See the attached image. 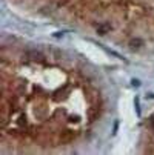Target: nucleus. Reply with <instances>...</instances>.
Masks as SVG:
<instances>
[{"mask_svg": "<svg viewBox=\"0 0 154 155\" xmlns=\"http://www.w3.org/2000/svg\"><path fill=\"white\" fill-rule=\"evenodd\" d=\"M128 46H129V49H133V51H139L143 46V40L139 38V37H134V38H131L128 41Z\"/></svg>", "mask_w": 154, "mask_h": 155, "instance_id": "f257e3e1", "label": "nucleus"}, {"mask_svg": "<svg viewBox=\"0 0 154 155\" xmlns=\"http://www.w3.org/2000/svg\"><path fill=\"white\" fill-rule=\"evenodd\" d=\"M109 31H111V25H109L108 21H105V23H102V25L97 26V34H99V35H105V34H108Z\"/></svg>", "mask_w": 154, "mask_h": 155, "instance_id": "f03ea898", "label": "nucleus"}, {"mask_svg": "<svg viewBox=\"0 0 154 155\" xmlns=\"http://www.w3.org/2000/svg\"><path fill=\"white\" fill-rule=\"evenodd\" d=\"M26 57L29 60H42L43 58L42 52H39V51H29V52H26Z\"/></svg>", "mask_w": 154, "mask_h": 155, "instance_id": "7ed1b4c3", "label": "nucleus"}, {"mask_svg": "<svg viewBox=\"0 0 154 155\" xmlns=\"http://www.w3.org/2000/svg\"><path fill=\"white\" fill-rule=\"evenodd\" d=\"M131 83H133V86H139V84H140V83H139V80H133Z\"/></svg>", "mask_w": 154, "mask_h": 155, "instance_id": "20e7f679", "label": "nucleus"}]
</instances>
